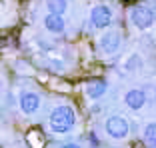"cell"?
<instances>
[{
    "mask_svg": "<svg viewBox=\"0 0 156 148\" xmlns=\"http://www.w3.org/2000/svg\"><path fill=\"white\" fill-rule=\"evenodd\" d=\"M120 44H122V36H120L118 30H108L100 36L98 40V48H100L102 54L106 56H112L120 50Z\"/></svg>",
    "mask_w": 156,
    "mask_h": 148,
    "instance_id": "cell-4",
    "label": "cell"
},
{
    "mask_svg": "<svg viewBox=\"0 0 156 148\" xmlns=\"http://www.w3.org/2000/svg\"><path fill=\"white\" fill-rule=\"evenodd\" d=\"M76 122L74 110L70 106H56L50 114V130L54 134H66L70 132Z\"/></svg>",
    "mask_w": 156,
    "mask_h": 148,
    "instance_id": "cell-1",
    "label": "cell"
},
{
    "mask_svg": "<svg viewBox=\"0 0 156 148\" xmlns=\"http://www.w3.org/2000/svg\"><path fill=\"white\" fill-rule=\"evenodd\" d=\"M124 104L130 108V110H140V108L146 104V94L144 90H138V88H132L124 94Z\"/></svg>",
    "mask_w": 156,
    "mask_h": 148,
    "instance_id": "cell-7",
    "label": "cell"
},
{
    "mask_svg": "<svg viewBox=\"0 0 156 148\" xmlns=\"http://www.w3.org/2000/svg\"><path fill=\"white\" fill-rule=\"evenodd\" d=\"M44 28L52 34H62L64 32V18H62V14L50 12L48 16H44Z\"/></svg>",
    "mask_w": 156,
    "mask_h": 148,
    "instance_id": "cell-8",
    "label": "cell"
},
{
    "mask_svg": "<svg viewBox=\"0 0 156 148\" xmlns=\"http://www.w3.org/2000/svg\"><path fill=\"white\" fill-rule=\"evenodd\" d=\"M18 104H20V110L24 114H34V112L40 108V96L36 92H30V90H24L18 98Z\"/></svg>",
    "mask_w": 156,
    "mask_h": 148,
    "instance_id": "cell-6",
    "label": "cell"
},
{
    "mask_svg": "<svg viewBox=\"0 0 156 148\" xmlns=\"http://www.w3.org/2000/svg\"><path fill=\"white\" fill-rule=\"evenodd\" d=\"M60 148H82V146H78V144H74V142H68V144H62Z\"/></svg>",
    "mask_w": 156,
    "mask_h": 148,
    "instance_id": "cell-14",
    "label": "cell"
},
{
    "mask_svg": "<svg viewBox=\"0 0 156 148\" xmlns=\"http://www.w3.org/2000/svg\"><path fill=\"white\" fill-rule=\"evenodd\" d=\"M154 20H156V16H154V12H152V8H148V6L138 4V6H132V8H130V22L136 28H140V30L150 28L152 24H154Z\"/></svg>",
    "mask_w": 156,
    "mask_h": 148,
    "instance_id": "cell-2",
    "label": "cell"
},
{
    "mask_svg": "<svg viewBox=\"0 0 156 148\" xmlns=\"http://www.w3.org/2000/svg\"><path fill=\"white\" fill-rule=\"evenodd\" d=\"M104 128H106V134L110 136V138H114V140L126 138V136H128V132H130L128 120H126V118H122V116H110V118H106Z\"/></svg>",
    "mask_w": 156,
    "mask_h": 148,
    "instance_id": "cell-3",
    "label": "cell"
},
{
    "mask_svg": "<svg viewBox=\"0 0 156 148\" xmlns=\"http://www.w3.org/2000/svg\"><path fill=\"white\" fill-rule=\"evenodd\" d=\"M142 64V58L138 54H132L128 58V62H126V70H134V68H138V66Z\"/></svg>",
    "mask_w": 156,
    "mask_h": 148,
    "instance_id": "cell-12",
    "label": "cell"
},
{
    "mask_svg": "<svg viewBox=\"0 0 156 148\" xmlns=\"http://www.w3.org/2000/svg\"><path fill=\"white\" fill-rule=\"evenodd\" d=\"M90 144L92 146H98V136L96 134H90Z\"/></svg>",
    "mask_w": 156,
    "mask_h": 148,
    "instance_id": "cell-13",
    "label": "cell"
},
{
    "mask_svg": "<svg viewBox=\"0 0 156 148\" xmlns=\"http://www.w3.org/2000/svg\"><path fill=\"white\" fill-rule=\"evenodd\" d=\"M114 20V14L106 4H98L90 10V24L94 28H108Z\"/></svg>",
    "mask_w": 156,
    "mask_h": 148,
    "instance_id": "cell-5",
    "label": "cell"
},
{
    "mask_svg": "<svg viewBox=\"0 0 156 148\" xmlns=\"http://www.w3.org/2000/svg\"><path fill=\"white\" fill-rule=\"evenodd\" d=\"M106 88H108V84L104 80H92V82L86 84V94L90 98H100V96H104Z\"/></svg>",
    "mask_w": 156,
    "mask_h": 148,
    "instance_id": "cell-9",
    "label": "cell"
},
{
    "mask_svg": "<svg viewBox=\"0 0 156 148\" xmlns=\"http://www.w3.org/2000/svg\"><path fill=\"white\" fill-rule=\"evenodd\" d=\"M144 142H146V146L156 148V122L146 124V128H144Z\"/></svg>",
    "mask_w": 156,
    "mask_h": 148,
    "instance_id": "cell-10",
    "label": "cell"
},
{
    "mask_svg": "<svg viewBox=\"0 0 156 148\" xmlns=\"http://www.w3.org/2000/svg\"><path fill=\"white\" fill-rule=\"evenodd\" d=\"M46 6L54 14H64L68 8V0H46Z\"/></svg>",
    "mask_w": 156,
    "mask_h": 148,
    "instance_id": "cell-11",
    "label": "cell"
},
{
    "mask_svg": "<svg viewBox=\"0 0 156 148\" xmlns=\"http://www.w3.org/2000/svg\"><path fill=\"white\" fill-rule=\"evenodd\" d=\"M112 148H118V146H112Z\"/></svg>",
    "mask_w": 156,
    "mask_h": 148,
    "instance_id": "cell-15",
    "label": "cell"
}]
</instances>
